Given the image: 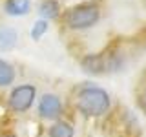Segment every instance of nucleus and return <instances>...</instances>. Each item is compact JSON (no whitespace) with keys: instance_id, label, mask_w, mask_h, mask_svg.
I'll list each match as a JSON object with an SVG mask.
<instances>
[{"instance_id":"nucleus-7","label":"nucleus","mask_w":146,"mask_h":137,"mask_svg":"<svg viewBox=\"0 0 146 137\" xmlns=\"http://www.w3.org/2000/svg\"><path fill=\"white\" fill-rule=\"evenodd\" d=\"M82 68L88 73H102L106 68V61L102 55H88L82 59Z\"/></svg>"},{"instance_id":"nucleus-13","label":"nucleus","mask_w":146,"mask_h":137,"mask_svg":"<svg viewBox=\"0 0 146 137\" xmlns=\"http://www.w3.org/2000/svg\"><path fill=\"white\" fill-rule=\"evenodd\" d=\"M0 137H18L17 134H11V132H7V134H2Z\"/></svg>"},{"instance_id":"nucleus-2","label":"nucleus","mask_w":146,"mask_h":137,"mask_svg":"<svg viewBox=\"0 0 146 137\" xmlns=\"http://www.w3.org/2000/svg\"><path fill=\"white\" fill-rule=\"evenodd\" d=\"M100 18V9L95 4H79L64 15V22L70 29H88Z\"/></svg>"},{"instance_id":"nucleus-1","label":"nucleus","mask_w":146,"mask_h":137,"mask_svg":"<svg viewBox=\"0 0 146 137\" xmlns=\"http://www.w3.org/2000/svg\"><path fill=\"white\" fill-rule=\"evenodd\" d=\"M110 106H111L110 93L99 86H86V88L79 90L75 95V108L84 117H102L104 113H108Z\"/></svg>"},{"instance_id":"nucleus-5","label":"nucleus","mask_w":146,"mask_h":137,"mask_svg":"<svg viewBox=\"0 0 146 137\" xmlns=\"http://www.w3.org/2000/svg\"><path fill=\"white\" fill-rule=\"evenodd\" d=\"M48 137H75V128L68 121H53V124L48 128Z\"/></svg>"},{"instance_id":"nucleus-4","label":"nucleus","mask_w":146,"mask_h":137,"mask_svg":"<svg viewBox=\"0 0 146 137\" xmlns=\"http://www.w3.org/2000/svg\"><path fill=\"white\" fill-rule=\"evenodd\" d=\"M64 112L62 100L55 93H44L38 99V115L46 121H58Z\"/></svg>"},{"instance_id":"nucleus-10","label":"nucleus","mask_w":146,"mask_h":137,"mask_svg":"<svg viewBox=\"0 0 146 137\" xmlns=\"http://www.w3.org/2000/svg\"><path fill=\"white\" fill-rule=\"evenodd\" d=\"M58 4L55 2V0H44L42 4H40V15L44 18H53L58 15Z\"/></svg>"},{"instance_id":"nucleus-6","label":"nucleus","mask_w":146,"mask_h":137,"mask_svg":"<svg viewBox=\"0 0 146 137\" xmlns=\"http://www.w3.org/2000/svg\"><path fill=\"white\" fill-rule=\"evenodd\" d=\"M31 2L29 0H6L4 2V11L11 17H22L29 11Z\"/></svg>"},{"instance_id":"nucleus-12","label":"nucleus","mask_w":146,"mask_h":137,"mask_svg":"<svg viewBox=\"0 0 146 137\" xmlns=\"http://www.w3.org/2000/svg\"><path fill=\"white\" fill-rule=\"evenodd\" d=\"M139 104H141V108L146 112V88L143 90V93H141V97H139Z\"/></svg>"},{"instance_id":"nucleus-8","label":"nucleus","mask_w":146,"mask_h":137,"mask_svg":"<svg viewBox=\"0 0 146 137\" xmlns=\"http://www.w3.org/2000/svg\"><path fill=\"white\" fill-rule=\"evenodd\" d=\"M17 79V71L7 61L0 59V88H7Z\"/></svg>"},{"instance_id":"nucleus-3","label":"nucleus","mask_w":146,"mask_h":137,"mask_svg":"<svg viewBox=\"0 0 146 137\" xmlns=\"http://www.w3.org/2000/svg\"><path fill=\"white\" fill-rule=\"evenodd\" d=\"M35 99H36L35 84H20L11 90L7 97V106L13 113H26L33 106Z\"/></svg>"},{"instance_id":"nucleus-11","label":"nucleus","mask_w":146,"mask_h":137,"mask_svg":"<svg viewBox=\"0 0 146 137\" xmlns=\"http://www.w3.org/2000/svg\"><path fill=\"white\" fill-rule=\"evenodd\" d=\"M46 31H48V22H46V20H38V22H35L33 29H31V37H33L35 40H38Z\"/></svg>"},{"instance_id":"nucleus-9","label":"nucleus","mask_w":146,"mask_h":137,"mask_svg":"<svg viewBox=\"0 0 146 137\" xmlns=\"http://www.w3.org/2000/svg\"><path fill=\"white\" fill-rule=\"evenodd\" d=\"M17 39L18 35L13 27H0V51H7V49L15 48Z\"/></svg>"}]
</instances>
